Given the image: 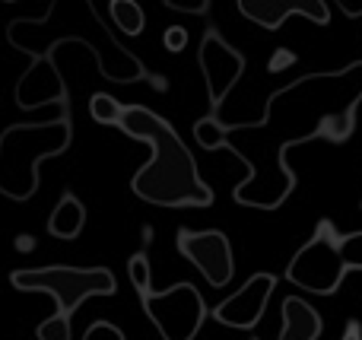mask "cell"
Instances as JSON below:
<instances>
[{"mask_svg":"<svg viewBox=\"0 0 362 340\" xmlns=\"http://www.w3.org/2000/svg\"><path fill=\"white\" fill-rule=\"evenodd\" d=\"M121 131L150 146V163L131 178V191L153 207H210L213 188L200 178L187 143L178 131L146 105H124Z\"/></svg>","mask_w":362,"mask_h":340,"instance_id":"1","label":"cell"},{"mask_svg":"<svg viewBox=\"0 0 362 340\" xmlns=\"http://www.w3.org/2000/svg\"><path fill=\"white\" fill-rule=\"evenodd\" d=\"M10 283L19 293H45L54 299V315L35 328L38 340H70V315L86 299L118 293V280L108 267H29V271H13Z\"/></svg>","mask_w":362,"mask_h":340,"instance_id":"2","label":"cell"},{"mask_svg":"<svg viewBox=\"0 0 362 340\" xmlns=\"http://www.w3.org/2000/svg\"><path fill=\"white\" fill-rule=\"evenodd\" d=\"M74 127L67 112L54 121L38 124H10L0 134V194L10 201H29L38 191V169L45 159L70 150Z\"/></svg>","mask_w":362,"mask_h":340,"instance_id":"3","label":"cell"},{"mask_svg":"<svg viewBox=\"0 0 362 340\" xmlns=\"http://www.w3.org/2000/svg\"><path fill=\"white\" fill-rule=\"evenodd\" d=\"M353 271H362V229L344 235L331 220H321L315 235L286 264V280L296 290L334 296Z\"/></svg>","mask_w":362,"mask_h":340,"instance_id":"4","label":"cell"},{"mask_svg":"<svg viewBox=\"0 0 362 340\" xmlns=\"http://www.w3.org/2000/svg\"><path fill=\"white\" fill-rule=\"evenodd\" d=\"M146 318L159 331L163 340H194L204 328L206 303L194 283H175L169 290H144L137 293Z\"/></svg>","mask_w":362,"mask_h":340,"instance_id":"5","label":"cell"},{"mask_svg":"<svg viewBox=\"0 0 362 340\" xmlns=\"http://www.w3.org/2000/svg\"><path fill=\"white\" fill-rule=\"evenodd\" d=\"M197 64H200V74H204V83H206V95H210V112L216 115L219 105L226 102V95L232 93V86L242 80L245 54L232 48L216 29H210L204 35V42H200Z\"/></svg>","mask_w":362,"mask_h":340,"instance_id":"6","label":"cell"},{"mask_svg":"<svg viewBox=\"0 0 362 340\" xmlns=\"http://www.w3.org/2000/svg\"><path fill=\"white\" fill-rule=\"evenodd\" d=\"M181 258H187L194 267L200 271V277L210 286H226L235 274V258H232V245L226 239V233L219 229H204V233H194V229H178L175 239Z\"/></svg>","mask_w":362,"mask_h":340,"instance_id":"7","label":"cell"},{"mask_svg":"<svg viewBox=\"0 0 362 340\" xmlns=\"http://www.w3.org/2000/svg\"><path fill=\"white\" fill-rule=\"evenodd\" d=\"M274 290H276L274 274H264V271L251 274L242 283V290L232 293L229 299H223V303L213 309V318H216L219 324H226V328H238V331L255 328L264 318V312H267V303H270V296H274Z\"/></svg>","mask_w":362,"mask_h":340,"instance_id":"8","label":"cell"},{"mask_svg":"<svg viewBox=\"0 0 362 340\" xmlns=\"http://www.w3.org/2000/svg\"><path fill=\"white\" fill-rule=\"evenodd\" d=\"M242 16H248L251 23L264 25V29L276 32L289 16H305L318 25L331 23V10L325 0H238Z\"/></svg>","mask_w":362,"mask_h":340,"instance_id":"9","label":"cell"},{"mask_svg":"<svg viewBox=\"0 0 362 340\" xmlns=\"http://www.w3.org/2000/svg\"><path fill=\"white\" fill-rule=\"evenodd\" d=\"M280 337L276 340H318L325 331V318L302 296H286L280 303Z\"/></svg>","mask_w":362,"mask_h":340,"instance_id":"10","label":"cell"},{"mask_svg":"<svg viewBox=\"0 0 362 340\" xmlns=\"http://www.w3.org/2000/svg\"><path fill=\"white\" fill-rule=\"evenodd\" d=\"M83 226H86V207H83V201L74 191H64L61 201L54 204V210H51V216H48V233L54 235V239L74 242L76 235L83 233Z\"/></svg>","mask_w":362,"mask_h":340,"instance_id":"11","label":"cell"},{"mask_svg":"<svg viewBox=\"0 0 362 340\" xmlns=\"http://www.w3.org/2000/svg\"><path fill=\"white\" fill-rule=\"evenodd\" d=\"M229 131L232 127L219 124L216 115H206V118H200L197 124H194V140H197L204 150H229V153H235V156L242 159V150L229 140Z\"/></svg>","mask_w":362,"mask_h":340,"instance_id":"12","label":"cell"},{"mask_svg":"<svg viewBox=\"0 0 362 340\" xmlns=\"http://www.w3.org/2000/svg\"><path fill=\"white\" fill-rule=\"evenodd\" d=\"M112 19L124 35H140L146 25V16H144V6L134 4V0H112Z\"/></svg>","mask_w":362,"mask_h":340,"instance_id":"13","label":"cell"},{"mask_svg":"<svg viewBox=\"0 0 362 340\" xmlns=\"http://www.w3.org/2000/svg\"><path fill=\"white\" fill-rule=\"evenodd\" d=\"M121 112H124V105H121L115 95L108 93H95L93 99H89V115H93V121H99V124H121Z\"/></svg>","mask_w":362,"mask_h":340,"instance_id":"14","label":"cell"},{"mask_svg":"<svg viewBox=\"0 0 362 340\" xmlns=\"http://www.w3.org/2000/svg\"><path fill=\"white\" fill-rule=\"evenodd\" d=\"M127 277H131L134 290L144 293V290H153V274H150V258H146L144 252L131 254V261H127Z\"/></svg>","mask_w":362,"mask_h":340,"instance_id":"15","label":"cell"},{"mask_svg":"<svg viewBox=\"0 0 362 340\" xmlns=\"http://www.w3.org/2000/svg\"><path fill=\"white\" fill-rule=\"evenodd\" d=\"M83 340H127V337H124V331H121L118 324L99 318V322H93L86 331H83Z\"/></svg>","mask_w":362,"mask_h":340,"instance_id":"16","label":"cell"},{"mask_svg":"<svg viewBox=\"0 0 362 340\" xmlns=\"http://www.w3.org/2000/svg\"><path fill=\"white\" fill-rule=\"evenodd\" d=\"M163 45L172 51V54H178V51L187 48V29H181V25H169L163 35Z\"/></svg>","mask_w":362,"mask_h":340,"instance_id":"17","label":"cell"},{"mask_svg":"<svg viewBox=\"0 0 362 340\" xmlns=\"http://www.w3.org/2000/svg\"><path fill=\"white\" fill-rule=\"evenodd\" d=\"M296 64V54L293 51H286V48H280L274 54V61H270V74H280V70H286V67H293Z\"/></svg>","mask_w":362,"mask_h":340,"instance_id":"18","label":"cell"},{"mask_svg":"<svg viewBox=\"0 0 362 340\" xmlns=\"http://www.w3.org/2000/svg\"><path fill=\"white\" fill-rule=\"evenodd\" d=\"M165 10H181V13H206V10H210V0H200V4H175V0H165Z\"/></svg>","mask_w":362,"mask_h":340,"instance_id":"19","label":"cell"},{"mask_svg":"<svg viewBox=\"0 0 362 340\" xmlns=\"http://www.w3.org/2000/svg\"><path fill=\"white\" fill-rule=\"evenodd\" d=\"M340 340H362V324L359 322H350V324H346V334L340 337Z\"/></svg>","mask_w":362,"mask_h":340,"instance_id":"20","label":"cell"},{"mask_svg":"<svg viewBox=\"0 0 362 340\" xmlns=\"http://www.w3.org/2000/svg\"><path fill=\"white\" fill-rule=\"evenodd\" d=\"M340 10H346V16H362V6H350L346 0H340Z\"/></svg>","mask_w":362,"mask_h":340,"instance_id":"21","label":"cell"}]
</instances>
